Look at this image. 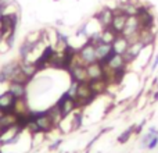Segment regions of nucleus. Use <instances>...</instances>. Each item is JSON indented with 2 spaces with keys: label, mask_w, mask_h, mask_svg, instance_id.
Wrapping results in <instances>:
<instances>
[{
  "label": "nucleus",
  "mask_w": 158,
  "mask_h": 153,
  "mask_svg": "<svg viewBox=\"0 0 158 153\" xmlns=\"http://www.w3.org/2000/svg\"><path fill=\"white\" fill-rule=\"evenodd\" d=\"M7 90L17 99V100L28 99V85L27 84H22V82H15V81H8Z\"/></svg>",
  "instance_id": "8"
},
{
  "label": "nucleus",
  "mask_w": 158,
  "mask_h": 153,
  "mask_svg": "<svg viewBox=\"0 0 158 153\" xmlns=\"http://www.w3.org/2000/svg\"><path fill=\"white\" fill-rule=\"evenodd\" d=\"M8 82V78H7V75L4 74V72L0 70V85H3V84H7Z\"/></svg>",
  "instance_id": "33"
},
{
  "label": "nucleus",
  "mask_w": 158,
  "mask_h": 153,
  "mask_svg": "<svg viewBox=\"0 0 158 153\" xmlns=\"http://www.w3.org/2000/svg\"><path fill=\"white\" fill-rule=\"evenodd\" d=\"M0 31H2V20H0ZM3 32V31H2Z\"/></svg>",
  "instance_id": "39"
},
{
  "label": "nucleus",
  "mask_w": 158,
  "mask_h": 153,
  "mask_svg": "<svg viewBox=\"0 0 158 153\" xmlns=\"http://www.w3.org/2000/svg\"><path fill=\"white\" fill-rule=\"evenodd\" d=\"M68 74H69V78L71 81H75V82H87L89 81V76H87V70H86V66L78 63H75L71 68L68 70Z\"/></svg>",
  "instance_id": "10"
},
{
  "label": "nucleus",
  "mask_w": 158,
  "mask_h": 153,
  "mask_svg": "<svg viewBox=\"0 0 158 153\" xmlns=\"http://www.w3.org/2000/svg\"><path fill=\"white\" fill-rule=\"evenodd\" d=\"M19 68H21V66H19V61L13 60V61H10V63H6L0 70H2V71L4 72L6 75H7L8 81H10V79L14 76V74H17V72L19 71Z\"/></svg>",
  "instance_id": "20"
},
{
  "label": "nucleus",
  "mask_w": 158,
  "mask_h": 153,
  "mask_svg": "<svg viewBox=\"0 0 158 153\" xmlns=\"http://www.w3.org/2000/svg\"><path fill=\"white\" fill-rule=\"evenodd\" d=\"M128 17L125 13H122L121 10H118L117 7L114 8V18H112V22H111V29L114 31L115 33H118V35H121L123 31V28H125V24L126 21H128Z\"/></svg>",
  "instance_id": "13"
},
{
  "label": "nucleus",
  "mask_w": 158,
  "mask_h": 153,
  "mask_svg": "<svg viewBox=\"0 0 158 153\" xmlns=\"http://www.w3.org/2000/svg\"><path fill=\"white\" fill-rule=\"evenodd\" d=\"M25 129L21 128L18 124L0 128V148L8 146V145H15L19 141V137L22 135Z\"/></svg>",
  "instance_id": "1"
},
{
  "label": "nucleus",
  "mask_w": 158,
  "mask_h": 153,
  "mask_svg": "<svg viewBox=\"0 0 158 153\" xmlns=\"http://www.w3.org/2000/svg\"><path fill=\"white\" fill-rule=\"evenodd\" d=\"M78 61L81 64H83V66H87V64H92L94 61H97L96 45L86 39V42L78 49Z\"/></svg>",
  "instance_id": "5"
},
{
  "label": "nucleus",
  "mask_w": 158,
  "mask_h": 153,
  "mask_svg": "<svg viewBox=\"0 0 158 153\" xmlns=\"http://www.w3.org/2000/svg\"><path fill=\"white\" fill-rule=\"evenodd\" d=\"M53 2H60V0H53Z\"/></svg>",
  "instance_id": "40"
},
{
  "label": "nucleus",
  "mask_w": 158,
  "mask_h": 153,
  "mask_svg": "<svg viewBox=\"0 0 158 153\" xmlns=\"http://www.w3.org/2000/svg\"><path fill=\"white\" fill-rule=\"evenodd\" d=\"M136 17L142 29H153L156 27V17L151 13V4H139Z\"/></svg>",
  "instance_id": "4"
},
{
  "label": "nucleus",
  "mask_w": 158,
  "mask_h": 153,
  "mask_svg": "<svg viewBox=\"0 0 158 153\" xmlns=\"http://www.w3.org/2000/svg\"><path fill=\"white\" fill-rule=\"evenodd\" d=\"M3 114H4V113H3L2 110H0V118H2V116H3Z\"/></svg>",
  "instance_id": "38"
},
{
  "label": "nucleus",
  "mask_w": 158,
  "mask_h": 153,
  "mask_svg": "<svg viewBox=\"0 0 158 153\" xmlns=\"http://www.w3.org/2000/svg\"><path fill=\"white\" fill-rule=\"evenodd\" d=\"M106 67L108 70H111V71H117V70H121V68H128V61L125 60L123 55H117L115 53Z\"/></svg>",
  "instance_id": "16"
},
{
  "label": "nucleus",
  "mask_w": 158,
  "mask_h": 153,
  "mask_svg": "<svg viewBox=\"0 0 158 153\" xmlns=\"http://www.w3.org/2000/svg\"><path fill=\"white\" fill-rule=\"evenodd\" d=\"M146 125V120H143L142 123L139 124V125H136V124H135V134L136 135H139V134H142V131H143V127Z\"/></svg>",
  "instance_id": "31"
},
{
  "label": "nucleus",
  "mask_w": 158,
  "mask_h": 153,
  "mask_svg": "<svg viewBox=\"0 0 158 153\" xmlns=\"http://www.w3.org/2000/svg\"><path fill=\"white\" fill-rule=\"evenodd\" d=\"M143 49H146V47H144V45H143L140 41L132 42V43L129 45V47H128V50H126V53L123 55V56H125V60L128 61V64L133 63V61L140 56V53H142Z\"/></svg>",
  "instance_id": "14"
},
{
  "label": "nucleus",
  "mask_w": 158,
  "mask_h": 153,
  "mask_svg": "<svg viewBox=\"0 0 158 153\" xmlns=\"http://www.w3.org/2000/svg\"><path fill=\"white\" fill-rule=\"evenodd\" d=\"M157 145H158V135H156V137L153 138V141L150 142V145H148V151H153V149H156L157 148Z\"/></svg>",
  "instance_id": "32"
},
{
  "label": "nucleus",
  "mask_w": 158,
  "mask_h": 153,
  "mask_svg": "<svg viewBox=\"0 0 158 153\" xmlns=\"http://www.w3.org/2000/svg\"><path fill=\"white\" fill-rule=\"evenodd\" d=\"M4 38H6L4 32H2V31H0V45H2L3 42H4Z\"/></svg>",
  "instance_id": "35"
},
{
  "label": "nucleus",
  "mask_w": 158,
  "mask_h": 153,
  "mask_svg": "<svg viewBox=\"0 0 158 153\" xmlns=\"http://www.w3.org/2000/svg\"><path fill=\"white\" fill-rule=\"evenodd\" d=\"M42 42H43V41H32V39H29L27 36V38L24 39V42L19 45V49H18L19 59H21L22 61L29 60V56L32 55L33 50H35L36 47L42 43Z\"/></svg>",
  "instance_id": "7"
},
{
  "label": "nucleus",
  "mask_w": 158,
  "mask_h": 153,
  "mask_svg": "<svg viewBox=\"0 0 158 153\" xmlns=\"http://www.w3.org/2000/svg\"><path fill=\"white\" fill-rule=\"evenodd\" d=\"M0 20H2V31L4 32V35L17 31V25H18V21H19V15L17 11L6 13Z\"/></svg>",
  "instance_id": "6"
},
{
  "label": "nucleus",
  "mask_w": 158,
  "mask_h": 153,
  "mask_svg": "<svg viewBox=\"0 0 158 153\" xmlns=\"http://www.w3.org/2000/svg\"><path fill=\"white\" fill-rule=\"evenodd\" d=\"M157 67H158V53H157L156 56H154V59H153V64H151V71H156Z\"/></svg>",
  "instance_id": "34"
},
{
  "label": "nucleus",
  "mask_w": 158,
  "mask_h": 153,
  "mask_svg": "<svg viewBox=\"0 0 158 153\" xmlns=\"http://www.w3.org/2000/svg\"><path fill=\"white\" fill-rule=\"evenodd\" d=\"M75 35L77 36H85V38H87V22H83V24L81 25V27L77 29V32H75Z\"/></svg>",
  "instance_id": "29"
},
{
  "label": "nucleus",
  "mask_w": 158,
  "mask_h": 153,
  "mask_svg": "<svg viewBox=\"0 0 158 153\" xmlns=\"http://www.w3.org/2000/svg\"><path fill=\"white\" fill-rule=\"evenodd\" d=\"M156 31L153 29H140L139 32V41L144 45V47H148V46H153L156 43Z\"/></svg>",
  "instance_id": "18"
},
{
  "label": "nucleus",
  "mask_w": 158,
  "mask_h": 153,
  "mask_svg": "<svg viewBox=\"0 0 158 153\" xmlns=\"http://www.w3.org/2000/svg\"><path fill=\"white\" fill-rule=\"evenodd\" d=\"M79 109V104L77 102V99L74 96H69L60 107H58V114H60V121L68 118L72 113H75Z\"/></svg>",
  "instance_id": "9"
},
{
  "label": "nucleus",
  "mask_w": 158,
  "mask_h": 153,
  "mask_svg": "<svg viewBox=\"0 0 158 153\" xmlns=\"http://www.w3.org/2000/svg\"><path fill=\"white\" fill-rule=\"evenodd\" d=\"M18 123V113L11 111V113H4L0 118V128L3 127H10Z\"/></svg>",
  "instance_id": "21"
},
{
  "label": "nucleus",
  "mask_w": 158,
  "mask_h": 153,
  "mask_svg": "<svg viewBox=\"0 0 158 153\" xmlns=\"http://www.w3.org/2000/svg\"><path fill=\"white\" fill-rule=\"evenodd\" d=\"M89 84H90V88H92V90H93V92H94L97 96L104 95V93L108 90V88H110V82L107 81L106 78L93 79V81H89Z\"/></svg>",
  "instance_id": "17"
},
{
  "label": "nucleus",
  "mask_w": 158,
  "mask_h": 153,
  "mask_svg": "<svg viewBox=\"0 0 158 153\" xmlns=\"http://www.w3.org/2000/svg\"><path fill=\"white\" fill-rule=\"evenodd\" d=\"M61 145H63V139H61V138H57V139H54V141H53V142L49 145V151H50V152L58 151Z\"/></svg>",
  "instance_id": "28"
},
{
  "label": "nucleus",
  "mask_w": 158,
  "mask_h": 153,
  "mask_svg": "<svg viewBox=\"0 0 158 153\" xmlns=\"http://www.w3.org/2000/svg\"><path fill=\"white\" fill-rule=\"evenodd\" d=\"M156 100H158V90L154 93V102H156Z\"/></svg>",
  "instance_id": "36"
},
{
  "label": "nucleus",
  "mask_w": 158,
  "mask_h": 153,
  "mask_svg": "<svg viewBox=\"0 0 158 153\" xmlns=\"http://www.w3.org/2000/svg\"><path fill=\"white\" fill-rule=\"evenodd\" d=\"M157 86H158V84H157Z\"/></svg>",
  "instance_id": "41"
},
{
  "label": "nucleus",
  "mask_w": 158,
  "mask_h": 153,
  "mask_svg": "<svg viewBox=\"0 0 158 153\" xmlns=\"http://www.w3.org/2000/svg\"><path fill=\"white\" fill-rule=\"evenodd\" d=\"M129 41L125 38V36H122V35H118L117 38H115V41L112 42V50H114L117 55H125L126 53V50H128V47H129Z\"/></svg>",
  "instance_id": "19"
},
{
  "label": "nucleus",
  "mask_w": 158,
  "mask_h": 153,
  "mask_svg": "<svg viewBox=\"0 0 158 153\" xmlns=\"http://www.w3.org/2000/svg\"><path fill=\"white\" fill-rule=\"evenodd\" d=\"M135 134V125H131L128 127V128L125 129L123 132H121V135L117 138L118 143H121V145H123V143H126L129 139H131V137Z\"/></svg>",
  "instance_id": "25"
},
{
  "label": "nucleus",
  "mask_w": 158,
  "mask_h": 153,
  "mask_svg": "<svg viewBox=\"0 0 158 153\" xmlns=\"http://www.w3.org/2000/svg\"><path fill=\"white\" fill-rule=\"evenodd\" d=\"M86 70H87L89 81L101 79V78H104V75H106V67H104L100 61H94V63H92V64H87Z\"/></svg>",
  "instance_id": "15"
},
{
  "label": "nucleus",
  "mask_w": 158,
  "mask_h": 153,
  "mask_svg": "<svg viewBox=\"0 0 158 153\" xmlns=\"http://www.w3.org/2000/svg\"><path fill=\"white\" fill-rule=\"evenodd\" d=\"M8 4H7V0H0V18L6 14V10H7Z\"/></svg>",
  "instance_id": "30"
},
{
  "label": "nucleus",
  "mask_w": 158,
  "mask_h": 153,
  "mask_svg": "<svg viewBox=\"0 0 158 153\" xmlns=\"http://www.w3.org/2000/svg\"><path fill=\"white\" fill-rule=\"evenodd\" d=\"M0 153H7V152H4V151H3L2 148H0Z\"/></svg>",
  "instance_id": "37"
},
{
  "label": "nucleus",
  "mask_w": 158,
  "mask_h": 153,
  "mask_svg": "<svg viewBox=\"0 0 158 153\" xmlns=\"http://www.w3.org/2000/svg\"><path fill=\"white\" fill-rule=\"evenodd\" d=\"M154 137H156V134H153V132H150V131L146 132V134L142 137V139H140V148H142V149H147Z\"/></svg>",
  "instance_id": "26"
},
{
  "label": "nucleus",
  "mask_w": 158,
  "mask_h": 153,
  "mask_svg": "<svg viewBox=\"0 0 158 153\" xmlns=\"http://www.w3.org/2000/svg\"><path fill=\"white\" fill-rule=\"evenodd\" d=\"M3 43L7 46V49H13V46H14V43H15V32H10V33H7L6 35V38H4V42Z\"/></svg>",
  "instance_id": "27"
},
{
  "label": "nucleus",
  "mask_w": 158,
  "mask_h": 153,
  "mask_svg": "<svg viewBox=\"0 0 158 153\" xmlns=\"http://www.w3.org/2000/svg\"><path fill=\"white\" fill-rule=\"evenodd\" d=\"M112 18H114V8L111 7H103L98 13L94 14V20H97L98 25L101 28H108L111 27V22Z\"/></svg>",
  "instance_id": "11"
},
{
  "label": "nucleus",
  "mask_w": 158,
  "mask_h": 153,
  "mask_svg": "<svg viewBox=\"0 0 158 153\" xmlns=\"http://www.w3.org/2000/svg\"><path fill=\"white\" fill-rule=\"evenodd\" d=\"M17 102L18 100H17L8 90H4L3 93H0V110H2L3 113L15 111Z\"/></svg>",
  "instance_id": "12"
},
{
  "label": "nucleus",
  "mask_w": 158,
  "mask_h": 153,
  "mask_svg": "<svg viewBox=\"0 0 158 153\" xmlns=\"http://www.w3.org/2000/svg\"><path fill=\"white\" fill-rule=\"evenodd\" d=\"M57 53H58V50L56 46H53V45H46V46L43 47L40 55L33 60V66H35V68L38 70V72L43 71V70H46L47 67H50V63H52V60L56 57Z\"/></svg>",
  "instance_id": "2"
},
{
  "label": "nucleus",
  "mask_w": 158,
  "mask_h": 153,
  "mask_svg": "<svg viewBox=\"0 0 158 153\" xmlns=\"http://www.w3.org/2000/svg\"><path fill=\"white\" fill-rule=\"evenodd\" d=\"M96 98H97V95L92 90L89 81L87 82H79L78 86H77V93H75V99H77V102L79 104V109L86 107L87 104L92 103Z\"/></svg>",
  "instance_id": "3"
},
{
  "label": "nucleus",
  "mask_w": 158,
  "mask_h": 153,
  "mask_svg": "<svg viewBox=\"0 0 158 153\" xmlns=\"http://www.w3.org/2000/svg\"><path fill=\"white\" fill-rule=\"evenodd\" d=\"M54 33H56V47L61 46V49L63 47H65L69 43L68 41V35H65V33H63L60 29H57V28H54Z\"/></svg>",
  "instance_id": "24"
},
{
  "label": "nucleus",
  "mask_w": 158,
  "mask_h": 153,
  "mask_svg": "<svg viewBox=\"0 0 158 153\" xmlns=\"http://www.w3.org/2000/svg\"><path fill=\"white\" fill-rule=\"evenodd\" d=\"M100 33H101V42L108 43V45H112V42H114L115 38L118 36V33H115L110 27L108 28H101Z\"/></svg>",
  "instance_id": "23"
},
{
  "label": "nucleus",
  "mask_w": 158,
  "mask_h": 153,
  "mask_svg": "<svg viewBox=\"0 0 158 153\" xmlns=\"http://www.w3.org/2000/svg\"><path fill=\"white\" fill-rule=\"evenodd\" d=\"M83 124V111L82 109H78L75 113H72L71 117V131H77Z\"/></svg>",
  "instance_id": "22"
}]
</instances>
